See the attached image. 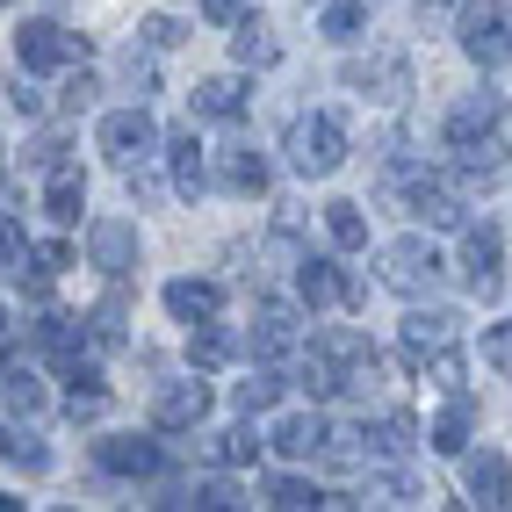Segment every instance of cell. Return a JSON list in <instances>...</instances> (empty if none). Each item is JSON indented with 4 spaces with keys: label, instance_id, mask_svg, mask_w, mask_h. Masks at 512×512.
Instances as JSON below:
<instances>
[{
    "label": "cell",
    "instance_id": "3957f363",
    "mask_svg": "<svg viewBox=\"0 0 512 512\" xmlns=\"http://www.w3.org/2000/svg\"><path fill=\"white\" fill-rule=\"evenodd\" d=\"M94 145L101 152H109L116 166H145L166 138H159V123L145 116V101H130V109H109V116H101V130H94Z\"/></svg>",
    "mask_w": 512,
    "mask_h": 512
},
{
    "label": "cell",
    "instance_id": "f546056e",
    "mask_svg": "<svg viewBox=\"0 0 512 512\" xmlns=\"http://www.w3.org/2000/svg\"><path fill=\"white\" fill-rule=\"evenodd\" d=\"M231 354H238V332H224L217 318L210 325H188V361L195 368H224Z\"/></svg>",
    "mask_w": 512,
    "mask_h": 512
},
{
    "label": "cell",
    "instance_id": "d590c367",
    "mask_svg": "<svg viewBox=\"0 0 512 512\" xmlns=\"http://www.w3.org/2000/svg\"><path fill=\"white\" fill-rule=\"evenodd\" d=\"M419 498H433V491H419L412 476H368V491H361V505H419Z\"/></svg>",
    "mask_w": 512,
    "mask_h": 512
},
{
    "label": "cell",
    "instance_id": "ab89813d",
    "mask_svg": "<svg viewBox=\"0 0 512 512\" xmlns=\"http://www.w3.org/2000/svg\"><path fill=\"white\" fill-rule=\"evenodd\" d=\"M87 332H94V347H123V296H109V303H101V311L87 318Z\"/></svg>",
    "mask_w": 512,
    "mask_h": 512
},
{
    "label": "cell",
    "instance_id": "ac0fdd59",
    "mask_svg": "<svg viewBox=\"0 0 512 512\" xmlns=\"http://www.w3.org/2000/svg\"><path fill=\"white\" fill-rule=\"evenodd\" d=\"M505 109H512V101H505L498 87L462 94L455 109H448V138H484V130H498V123H505Z\"/></svg>",
    "mask_w": 512,
    "mask_h": 512
},
{
    "label": "cell",
    "instance_id": "cb8c5ba5",
    "mask_svg": "<svg viewBox=\"0 0 512 512\" xmlns=\"http://www.w3.org/2000/svg\"><path fill=\"white\" fill-rule=\"evenodd\" d=\"M325 419L318 412H296V419H282L275 433H267V440H275V455H289V462H311V455H325Z\"/></svg>",
    "mask_w": 512,
    "mask_h": 512
},
{
    "label": "cell",
    "instance_id": "ffe728a7",
    "mask_svg": "<svg viewBox=\"0 0 512 512\" xmlns=\"http://www.w3.org/2000/svg\"><path fill=\"white\" fill-rule=\"evenodd\" d=\"M166 311H174L181 325H210V318L224 311V289H217V282L181 275V282H166Z\"/></svg>",
    "mask_w": 512,
    "mask_h": 512
},
{
    "label": "cell",
    "instance_id": "4fadbf2b",
    "mask_svg": "<svg viewBox=\"0 0 512 512\" xmlns=\"http://www.w3.org/2000/svg\"><path fill=\"white\" fill-rule=\"evenodd\" d=\"M455 339H462V318L440 311V303H433V311L419 303V311L404 318V361H426V354H440V347H455Z\"/></svg>",
    "mask_w": 512,
    "mask_h": 512
},
{
    "label": "cell",
    "instance_id": "f1b7e54d",
    "mask_svg": "<svg viewBox=\"0 0 512 512\" xmlns=\"http://www.w3.org/2000/svg\"><path fill=\"white\" fill-rule=\"evenodd\" d=\"M0 404L8 412H44V383H37V368H15V361H0Z\"/></svg>",
    "mask_w": 512,
    "mask_h": 512
},
{
    "label": "cell",
    "instance_id": "7bdbcfd3",
    "mask_svg": "<svg viewBox=\"0 0 512 512\" xmlns=\"http://www.w3.org/2000/svg\"><path fill=\"white\" fill-rule=\"evenodd\" d=\"M484 361H491V368H498V375H505V383H512V318H505V325H491V332H484Z\"/></svg>",
    "mask_w": 512,
    "mask_h": 512
},
{
    "label": "cell",
    "instance_id": "8fae6325",
    "mask_svg": "<svg viewBox=\"0 0 512 512\" xmlns=\"http://www.w3.org/2000/svg\"><path fill=\"white\" fill-rule=\"evenodd\" d=\"M296 339H303V311L282 303V296H267L253 311V354L260 361H282V354H296Z\"/></svg>",
    "mask_w": 512,
    "mask_h": 512
},
{
    "label": "cell",
    "instance_id": "bcb514c9",
    "mask_svg": "<svg viewBox=\"0 0 512 512\" xmlns=\"http://www.w3.org/2000/svg\"><path fill=\"white\" fill-rule=\"evenodd\" d=\"M195 8L210 15V22H238V15H246V0H195Z\"/></svg>",
    "mask_w": 512,
    "mask_h": 512
},
{
    "label": "cell",
    "instance_id": "8d00e7d4",
    "mask_svg": "<svg viewBox=\"0 0 512 512\" xmlns=\"http://www.w3.org/2000/svg\"><path fill=\"white\" fill-rule=\"evenodd\" d=\"M275 397H282V375H275V368H260L253 383H238V390H231V404H238V412H246V419H253V412H267V404H275Z\"/></svg>",
    "mask_w": 512,
    "mask_h": 512
},
{
    "label": "cell",
    "instance_id": "60d3db41",
    "mask_svg": "<svg viewBox=\"0 0 512 512\" xmlns=\"http://www.w3.org/2000/svg\"><path fill=\"white\" fill-rule=\"evenodd\" d=\"M188 505L224 512V505H238V484H231V476H202V484H188Z\"/></svg>",
    "mask_w": 512,
    "mask_h": 512
},
{
    "label": "cell",
    "instance_id": "7dc6e473",
    "mask_svg": "<svg viewBox=\"0 0 512 512\" xmlns=\"http://www.w3.org/2000/svg\"><path fill=\"white\" fill-rule=\"evenodd\" d=\"M8 332H15V325H8V311H0V347H8Z\"/></svg>",
    "mask_w": 512,
    "mask_h": 512
},
{
    "label": "cell",
    "instance_id": "4316f807",
    "mask_svg": "<svg viewBox=\"0 0 512 512\" xmlns=\"http://www.w3.org/2000/svg\"><path fill=\"white\" fill-rule=\"evenodd\" d=\"M0 462H15L22 476H44V469H51V448H44L29 426H0Z\"/></svg>",
    "mask_w": 512,
    "mask_h": 512
},
{
    "label": "cell",
    "instance_id": "836d02e7",
    "mask_svg": "<svg viewBox=\"0 0 512 512\" xmlns=\"http://www.w3.org/2000/svg\"><path fill=\"white\" fill-rule=\"evenodd\" d=\"M267 505H282V512H311V505H339V498H325L318 484H303V476H275V484H267Z\"/></svg>",
    "mask_w": 512,
    "mask_h": 512
},
{
    "label": "cell",
    "instance_id": "277c9868",
    "mask_svg": "<svg viewBox=\"0 0 512 512\" xmlns=\"http://www.w3.org/2000/svg\"><path fill=\"white\" fill-rule=\"evenodd\" d=\"M440 275H448V260H440L426 238H390V246H383V289H397V296H433Z\"/></svg>",
    "mask_w": 512,
    "mask_h": 512
},
{
    "label": "cell",
    "instance_id": "7c38bea8",
    "mask_svg": "<svg viewBox=\"0 0 512 512\" xmlns=\"http://www.w3.org/2000/svg\"><path fill=\"white\" fill-rule=\"evenodd\" d=\"M296 289H303V303H361V282L354 275H339V260H325V253H296Z\"/></svg>",
    "mask_w": 512,
    "mask_h": 512
},
{
    "label": "cell",
    "instance_id": "ee69618b",
    "mask_svg": "<svg viewBox=\"0 0 512 512\" xmlns=\"http://www.w3.org/2000/svg\"><path fill=\"white\" fill-rule=\"evenodd\" d=\"M94 94H101V87H94L87 73H73V80H65V94H58V109H65V116H80V109H87Z\"/></svg>",
    "mask_w": 512,
    "mask_h": 512
},
{
    "label": "cell",
    "instance_id": "2e32d148",
    "mask_svg": "<svg viewBox=\"0 0 512 512\" xmlns=\"http://www.w3.org/2000/svg\"><path fill=\"white\" fill-rule=\"evenodd\" d=\"M210 181L231 188V195H267V159H260L253 145H224L217 166H210Z\"/></svg>",
    "mask_w": 512,
    "mask_h": 512
},
{
    "label": "cell",
    "instance_id": "7402d4cb",
    "mask_svg": "<svg viewBox=\"0 0 512 512\" xmlns=\"http://www.w3.org/2000/svg\"><path fill=\"white\" fill-rule=\"evenodd\" d=\"M448 152H455V174H462V181H498V174H505L498 130H484V138H448Z\"/></svg>",
    "mask_w": 512,
    "mask_h": 512
},
{
    "label": "cell",
    "instance_id": "4dcf8cb0",
    "mask_svg": "<svg viewBox=\"0 0 512 512\" xmlns=\"http://www.w3.org/2000/svg\"><path fill=\"white\" fill-rule=\"evenodd\" d=\"M202 455H210L217 469H246L260 455V440H253V426H224V433H210V448H202Z\"/></svg>",
    "mask_w": 512,
    "mask_h": 512
},
{
    "label": "cell",
    "instance_id": "44dd1931",
    "mask_svg": "<svg viewBox=\"0 0 512 512\" xmlns=\"http://www.w3.org/2000/svg\"><path fill=\"white\" fill-rule=\"evenodd\" d=\"M469 433H476V404H469V390H455L448 412L426 426V448H440V455H469Z\"/></svg>",
    "mask_w": 512,
    "mask_h": 512
},
{
    "label": "cell",
    "instance_id": "ba28073f",
    "mask_svg": "<svg viewBox=\"0 0 512 512\" xmlns=\"http://www.w3.org/2000/svg\"><path fill=\"white\" fill-rule=\"evenodd\" d=\"M202 419H210V383H202V368L181 375V383H159V397H152V426L159 433H195Z\"/></svg>",
    "mask_w": 512,
    "mask_h": 512
},
{
    "label": "cell",
    "instance_id": "52a82bcc",
    "mask_svg": "<svg viewBox=\"0 0 512 512\" xmlns=\"http://www.w3.org/2000/svg\"><path fill=\"white\" fill-rule=\"evenodd\" d=\"M390 188H404V210H412L419 224H433V231H462V224H469L462 195L440 188L433 174H404V166H390Z\"/></svg>",
    "mask_w": 512,
    "mask_h": 512
},
{
    "label": "cell",
    "instance_id": "b9f144b4",
    "mask_svg": "<svg viewBox=\"0 0 512 512\" xmlns=\"http://www.w3.org/2000/svg\"><path fill=\"white\" fill-rule=\"evenodd\" d=\"M138 37H145L152 51H174V44H188V29H181L174 15H145V22H138Z\"/></svg>",
    "mask_w": 512,
    "mask_h": 512
},
{
    "label": "cell",
    "instance_id": "30bf717a",
    "mask_svg": "<svg viewBox=\"0 0 512 512\" xmlns=\"http://www.w3.org/2000/svg\"><path fill=\"white\" fill-rule=\"evenodd\" d=\"M87 253H94V267L109 282H123L130 267H138V224H123V217H94L87 224Z\"/></svg>",
    "mask_w": 512,
    "mask_h": 512
},
{
    "label": "cell",
    "instance_id": "603a6c76",
    "mask_svg": "<svg viewBox=\"0 0 512 512\" xmlns=\"http://www.w3.org/2000/svg\"><path fill=\"white\" fill-rule=\"evenodd\" d=\"M188 101H195V116H210V123H238V116H246V80L217 73V80H202Z\"/></svg>",
    "mask_w": 512,
    "mask_h": 512
},
{
    "label": "cell",
    "instance_id": "f6af8a7d",
    "mask_svg": "<svg viewBox=\"0 0 512 512\" xmlns=\"http://www.w3.org/2000/svg\"><path fill=\"white\" fill-rule=\"evenodd\" d=\"M123 80H130V87H138V101H145V94H152V65H145L138 51H130V58H123Z\"/></svg>",
    "mask_w": 512,
    "mask_h": 512
},
{
    "label": "cell",
    "instance_id": "484cf974",
    "mask_svg": "<svg viewBox=\"0 0 512 512\" xmlns=\"http://www.w3.org/2000/svg\"><path fill=\"white\" fill-rule=\"evenodd\" d=\"M361 433H368V455H383V462H404V455L419 448V426L404 419V412H383V419L361 426Z\"/></svg>",
    "mask_w": 512,
    "mask_h": 512
},
{
    "label": "cell",
    "instance_id": "9a60e30c",
    "mask_svg": "<svg viewBox=\"0 0 512 512\" xmlns=\"http://www.w3.org/2000/svg\"><path fill=\"white\" fill-rule=\"evenodd\" d=\"M231 58L246 65V73H267V65H282V37L267 15H238L231 22Z\"/></svg>",
    "mask_w": 512,
    "mask_h": 512
},
{
    "label": "cell",
    "instance_id": "83f0119b",
    "mask_svg": "<svg viewBox=\"0 0 512 512\" xmlns=\"http://www.w3.org/2000/svg\"><path fill=\"white\" fill-rule=\"evenodd\" d=\"M44 210H51L58 224H80V210H87V181L73 174V166H58V174L44 181Z\"/></svg>",
    "mask_w": 512,
    "mask_h": 512
},
{
    "label": "cell",
    "instance_id": "e575fe53",
    "mask_svg": "<svg viewBox=\"0 0 512 512\" xmlns=\"http://www.w3.org/2000/svg\"><path fill=\"white\" fill-rule=\"evenodd\" d=\"M296 390H311V397H339V390H347V383H339V368L311 347V354H303L296 361Z\"/></svg>",
    "mask_w": 512,
    "mask_h": 512
},
{
    "label": "cell",
    "instance_id": "c3c4849f",
    "mask_svg": "<svg viewBox=\"0 0 512 512\" xmlns=\"http://www.w3.org/2000/svg\"><path fill=\"white\" fill-rule=\"evenodd\" d=\"M426 8H455V0H426Z\"/></svg>",
    "mask_w": 512,
    "mask_h": 512
},
{
    "label": "cell",
    "instance_id": "816d5d0a",
    "mask_svg": "<svg viewBox=\"0 0 512 512\" xmlns=\"http://www.w3.org/2000/svg\"><path fill=\"white\" fill-rule=\"evenodd\" d=\"M0 8H8V0H0Z\"/></svg>",
    "mask_w": 512,
    "mask_h": 512
},
{
    "label": "cell",
    "instance_id": "5b68a950",
    "mask_svg": "<svg viewBox=\"0 0 512 512\" xmlns=\"http://www.w3.org/2000/svg\"><path fill=\"white\" fill-rule=\"evenodd\" d=\"M339 80H347L361 101H383V109H397L404 94H412V65H404L397 51H361L339 65Z\"/></svg>",
    "mask_w": 512,
    "mask_h": 512
},
{
    "label": "cell",
    "instance_id": "d4e9b609",
    "mask_svg": "<svg viewBox=\"0 0 512 512\" xmlns=\"http://www.w3.org/2000/svg\"><path fill=\"white\" fill-rule=\"evenodd\" d=\"M29 339H37V347H44L51 361H65V368H73V361L87 354V339H94V332H80V318H58V311H51V318H37V325H29Z\"/></svg>",
    "mask_w": 512,
    "mask_h": 512
},
{
    "label": "cell",
    "instance_id": "e0dca14e",
    "mask_svg": "<svg viewBox=\"0 0 512 512\" xmlns=\"http://www.w3.org/2000/svg\"><path fill=\"white\" fill-rule=\"evenodd\" d=\"M462 484H469L476 505H512V462H505L498 448H484V455L462 462Z\"/></svg>",
    "mask_w": 512,
    "mask_h": 512
},
{
    "label": "cell",
    "instance_id": "9c48e42d",
    "mask_svg": "<svg viewBox=\"0 0 512 512\" xmlns=\"http://www.w3.org/2000/svg\"><path fill=\"white\" fill-rule=\"evenodd\" d=\"M498 260H505L498 224H462V282H469V296H484V303H491V296L505 289Z\"/></svg>",
    "mask_w": 512,
    "mask_h": 512
},
{
    "label": "cell",
    "instance_id": "8992f818",
    "mask_svg": "<svg viewBox=\"0 0 512 512\" xmlns=\"http://www.w3.org/2000/svg\"><path fill=\"white\" fill-rule=\"evenodd\" d=\"M455 29H462V58H476L484 73L512 58V15L498 8V0H469Z\"/></svg>",
    "mask_w": 512,
    "mask_h": 512
},
{
    "label": "cell",
    "instance_id": "d6a6232c",
    "mask_svg": "<svg viewBox=\"0 0 512 512\" xmlns=\"http://www.w3.org/2000/svg\"><path fill=\"white\" fill-rule=\"evenodd\" d=\"M325 231H332V246H339V253H361V246H368V217H361V202H332V210H325Z\"/></svg>",
    "mask_w": 512,
    "mask_h": 512
},
{
    "label": "cell",
    "instance_id": "f907efd6",
    "mask_svg": "<svg viewBox=\"0 0 512 512\" xmlns=\"http://www.w3.org/2000/svg\"><path fill=\"white\" fill-rule=\"evenodd\" d=\"M0 174H8V159H0Z\"/></svg>",
    "mask_w": 512,
    "mask_h": 512
},
{
    "label": "cell",
    "instance_id": "74e56055",
    "mask_svg": "<svg viewBox=\"0 0 512 512\" xmlns=\"http://www.w3.org/2000/svg\"><path fill=\"white\" fill-rule=\"evenodd\" d=\"M361 22H368V8H361V0H332V8L318 15V29H325V37H339V44H347V37H361Z\"/></svg>",
    "mask_w": 512,
    "mask_h": 512
},
{
    "label": "cell",
    "instance_id": "7a4b0ae2",
    "mask_svg": "<svg viewBox=\"0 0 512 512\" xmlns=\"http://www.w3.org/2000/svg\"><path fill=\"white\" fill-rule=\"evenodd\" d=\"M15 65H22V73H65V65H87V37H73L65 22H22L15 29Z\"/></svg>",
    "mask_w": 512,
    "mask_h": 512
},
{
    "label": "cell",
    "instance_id": "5bb4252c",
    "mask_svg": "<svg viewBox=\"0 0 512 512\" xmlns=\"http://www.w3.org/2000/svg\"><path fill=\"white\" fill-rule=\"evenodd\" d=\"M94 462L109 469V476H159V440H138V433H109V440H94Z\"/></svg>",
    "mask_w": 512,
    "mask_h": 512
},
{
    "label": "cell",
    "instance_id": "d6986e66",
    "mask_svg": "<svg viewBox=\"0 0 512 512\" xmlns=\"http://www.w3.org/2000/svg\"><path fill=\"white\" fill-rule=\"evenodd\" d=\"M166 166H174V195L181 202H195L202 188H210V159H202L195 130H174V138H166Z\"/></svg>",
    "mask_w": 512,
    "mask_h": 512
},
{
    "label": "cell",
    "instance_id": "f35d334b",
    "mask_svg": "<svg viewBox=\"0 0 512 512\" xmlns=\"http://www.w3.org/2000/svg\"><path fill=\"white\" fill-rule=\"evenodd\" d=\"M426 375H433V390H469V368H462V354L455 347H440V354H426Z\"/></svg>",
    "mask_w": 512,
    "mask_h": 512
},
{
    "label": "cell",
    "instance_id": "1f68e13d",
    "mask_svg": "<svg viewBox=\"0 0 512 512\" xmlns=\"http://www.w3.org/2000/svg\"><path fill=\"white\" fill-rule=\"evenodd\" d=\"M29 260H37V246L22 238L15 217H0V282H29Z\"/></svg>",
    "mask_w": 512,
    "mask_h": 512
},
{
    "label": "cell",
    "instance_id": "6da1fadb",
    "mask_svg": "<svg viewBox=\"0 0 512 512\" xmlns=\"http://www.w3.org/2000/svg\"><path fill=\"white\" fill-rule=\"evenodd\" d=\"M282 152H289V166L303 181H332L339 166H347V123H339V116H296Z\"/></svg>",
    "mask_w": 512,
    "mask_h": 512
},
{
    "label": "cell",
    "instance_id": "681fc988",
    "mask_svg": "<svg viewBox=\"0 0 512 512\" xmlns=\"http://www.w3.org/2000/svg\"><path fill=\"white\" fill-rule=\"evenodd\" d=\"M311 8H332V0H311Z\"/></svg>",
    "mask_w": 512,
    "mask_h": 512
}]
</instances>
